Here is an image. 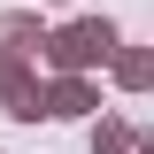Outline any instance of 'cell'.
Masks as SVG:
<instances>
[{
  "instance_id": "obj_1",
  "label": "cell",
  "mask_w": 154,
  "mask_h": 154,
  "mask_svg": "<svg viewBox=\"0 0 154 154\" xmlns=\"http://www.w3.org/2000/svg\"><path fill=\"white\" fill-rule=\"evenodd\" d=\"M108 46H116V31H108V23H77V31H62V46H54V54H62V62H93V54H108Z\"/></svg>"
}]
</instances>
